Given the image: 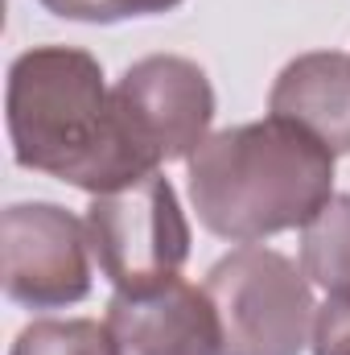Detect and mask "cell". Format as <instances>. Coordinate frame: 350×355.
Wrapping results in <instances>:
<instances>
[{
  "instance_id": "10",
  "label": "cell",
  "mask_w": 350,
  "mask_h": 355,
  "mask_svg": "<svg viewBox=\"0 0 350 355\" xmlns=\"http://www.w3.org/2000/svg\"><path fill=\"white\" fill-rule=\"evenodd\" d=\"M8 355H111V343L91 318H37L17 335Z\"/></svg>"
},
{
  "instance_id": "1",
  "label": "cell",
  "mask_w": 350,
  "mask_h": 355,
  "mask_svg": "<svg viewBox=\"0 0 350 355\" xmlns=\"http://www.w3.org/2000/svg\"><path fill=\"white\" fill-rule=\"evenodd\" d=\"M4 124L21 170L87 194L157 170L128 137L99 58L79 46H33L8 67Z\"/></svg>"
},
{
  "instance_id": "12",
  "label": "cell",
  "mask_w": 350,
  "mask_h": 355,
  "mask_svg": "<svg viewBox=\"0 0 350 355\" xmlns=\"http://www.w3.org/2000/svg\"><path fill=\"white\" fill-rule=\"evenodd\" d=\"M309 347L313 355H350V302L326 297V306H317Z\"/></svg>"
},
{
  "instance_id": "4",
  "label": "cell",
  "mask_w": 350,
  "mask_h": 355,
  "mask_svg": "<svg viewBox=\"0 0 350 355\" xmlns=\"http://www.w3.org/2000/svg\"><path fill=\"white\" fill-rule=\"evenodd\" d=\"M87 240L95 265L116 293H149L181 277L190 257V219L177 202L174 182L153 170L91 198Z\"/></svg>"
},
{
  "instance_id": "8",
  "label": "cell",
  "mask_w": 350,
  "mask_h": 355,
  "mask_svg": "<svg viewBox=\"0 0 350 355\" xmlns=\"http://www.w3.org/2000/svg\"><path fill=\"white\" fill-rule=\"evenodd\" d=\"M268 116L297 124L334 157L350 153V54L313 50L293 58L268 91Z\"/></svg>"
},
{
  "instance_id": "6",
  "label": "cell",
  "mask_w": 350,
  "mask_h": 355,
  "mask_svg": "<svg viewBox=\"0 0 350 355\" xmlns=\"http://www.w3.org/2000/svg\"><path fill=\"white\" fill-rule=\"evenodd\" d=\"M111 95L128 137L157 170L190 157L210 137L214 87L194 58L149 54L120 75Z\"/></svg>"
},
{
  "instance_id": "7",
  "label": "cell",
  "mask_w": 350,
  "mask_h": 355,
  "mask_svg": "<svg viewBox=\"0 0 350 355\" xmlns=\"http://www.w3.org/2000/svg\"><path fill=\"white\" fill-rule=\"evenodd\" d=\"M103 331L111 355H223L214 302L181 277L149 293H116Z\"/></svg>"
},
{
  "instance_id": "2",
  "label": "cell",
  "mask_w": 350,
  "mask_h": 355,
  "mask_svg": "<svg viewBox=\"0 0 350 355\" xmlns=\"http://www.w3.org/2000/svg\"><path fill=\"white\" fill-rule=\"evenodd\" d=\"M185 162L198 223L231 244L305 227L334 198V153L276 116L206 137Z\"/></svg>"
},
{
  "instance_id": "11",
  "label": "cell",
  "mask_w": 350,
  "mask_h": 355,
  "mask_svg": "<svg viewBox=\"0 0 350 355\" xmlns=\"http://www.w3.org/2000/svg\"><path fill=\"white\" fill-rule=\"evenodd\" d=\"M46 12L66 17V21H87V25H116L128 17H157L169 12L181 0H37Z\"/></svg>"
},
{
  "instance_id": "9",
  "label": "cell",
  "mask_w": 350,
  "mask_h": 355,
  "mask_svg": "<svg viewBox=\"0 0 350 355\" xmlns=\"http://www.w3.org/2000/svg\"><path fill=\"white\" fill-rule=\"evenodd\" d=\"M301 268L326 297L350 302V194H334L301 227Z\"/></svg>"
},
{
  "instance_id": "3",
  "label": "cell",
  "mask_w": 350,
  "mask_h": 355,
  "mask_svg": "<svg viewBox=\"0 0 350 355\" xmlns=\"http://www.w3.org/2000/svg\"><path fill=\"white\" fill-rule=\"evenodd\" d=\"M223 355H301L313 339V281L284 252L243 244L206 272Z\"/></svg>"
},
{
  "instance_id": "5",
  "label": "cell",
  "mask_w": 350,
  "mask_h": 355,
  "mask_svg": "<svg viewBox=\"0 0 350 355\" xmlns=\"http://www.w3.org/2000/svg\"><path fill=\"white\" fill-rule=\"evenodd\" d=\"M87 219L58 202H12L0 219V277L8 302L62 310L91 293Z\"/></svg>"
}]
</instances>
